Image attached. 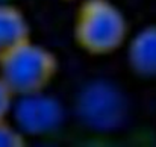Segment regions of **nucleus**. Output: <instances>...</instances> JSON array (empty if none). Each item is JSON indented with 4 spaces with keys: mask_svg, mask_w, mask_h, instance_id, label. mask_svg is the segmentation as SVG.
Segmentation results:
<instances>
[{
    "mask_svg": "<svg viewBox=\"0 0 156 147\" xmlns=\"http://www.w3.org/2000/svg\"><path fill=\"white\" fill-rule=\"evenodd\" d=\"M129 38V23L111 0H82L74 14L73 40L91 56L112 55Z\"/></svg>",
    "mask_w": 156,
    "mask_h": 147,
    "instance_id": "obj_1",
    "label": "nucleus"
},
{
    "mask_svg": "<svg viewBox=\"0 0 156 147\" xmlns=\"http://www.w3.org/2000/svg\"><path fill=\"white\" fill-rule=\"evenodd\" d=\"M59 70L56 55L27 40L0 59V79L14 97L44 93Z\"/></svg>",
    "mask_w": 156,
    "mask_h": 147,
    "instance_id": "obj_2",
    "label": "nucleus"
},
{
    "mask_svg": "<svg viewBox=\"0 0 156 147\" xmlns=\"http://www.w3.org/2000/svg\"><path fill=\"white\" fill-rule=\"evenodd\" d=\"M77 115L91 129L112 131L126 115V102L111 84L97 81L87 85L77 97Z\"/></svg>",
    "mask_w": 156,
    "mask_h": 147,
    "instance_id": "obj_3",
    "label": "nucleus"
},
{
    "mask_svg": "<svg viewBox=\"0 0 156 147\" xmlns=\"http://www.w3.org/2000/svg\"><path fill=\"white\" fill-rule=\"evenodd\" d=\"M12 105L15 126L27 135H44L59 127L64 112L58 100L40 94L21 96Z\"/></svg>",
    "mask_w": 156,
    "mask_h": 147,
    "instance_id": "obj_4",
    "label": "nucleus"
},
{
    "mask_svg": "<svg viewBox=\"0 0 156 147\" xmlns=\"http://www.w3.org/2000/svg\"><path fill=\"white\" fill-rule=\"evenodd\" d=\"M130 70L141 77H156V26H146L127 44Z\"/></svg>",
    "mask_w": 156,
    "mask_h": 147,
    "instance_id": "obj_5",
    "label": "nucleus"
},
{
    "mask_svg": "<svg viewBox=\"0 0 156 147\" xmlns=\"http://www.w3.org/2000/svg\"><path fill=\"white\" fill-rule=\"evenodd\" d=\"M30 40V24L15 5L0 2V59Z\"/></svg>",
    "mask_w": 156,
    "mask_h": 147,
    "instance_id": "obj_6",
    "label": "nucleus"
},
{
    "mask_svg": "<svg viewBox=\"0 0 156 147\" xmlns=\"http://www.w3.org/2000/svg\"><path fill=\"white\" fill-rule=\"evenodd\" d=\"M24 144V134L6 120H0V147H21Z\"/></svg>",
    "mask_w": 156,
    "mask_h": 147,
    "instance_id": "obj_7",
    "label": "nucleus"
},
{
    "mask_svg": "<svg viewBox=\"0 0 156 147\" xmlns=\"http://www.w3.org/2000/svg\"><path fill=\"white\" fill-rule=\"evenodd\" d=\"M14 105V94L0 79V120H6L12 111Z\"/></svg>",
    "mask_w": 156,
    "mask_h": 147,
    "instance_id": "obj_8",
    "label": "nucleus"
},
{
    "mask_svg": "<svg viewBox=\"0 0 156 147\" xmlns=\"http://www.w3.org/2000/svg\"><path fill=\"white\" fill-rule=\"evenodd\" d=\"M0 2H9V0H0Z\"/></svg>",
    "mask_w": 156,
    "mask_h": 147,
    "instance_id": "obj_9",
    "label": "nucleus"
}]
</instances>
